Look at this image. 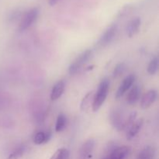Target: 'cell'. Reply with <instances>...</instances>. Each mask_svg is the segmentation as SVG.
<instances>
[{
    "label": "cell",
    "instance_id": "cell-5",
    "mask_svg": "<svg viewBox=\"0 0 159 159\" xmlns=\"http://www.w3.org/2000/svg\"><path fill=\"white\" fill-rule=\"evenodd\" d=\"M95 146H96V141L93 138H89L86 140L82 144L80 148V159H92L93 156Z\"/></svg>",
    "mask_w": 159,
    "mask_h": 159
},
{
    "label": "cell",
    "instance_id": "cell-1",
    "mask_svg": "<svg viewBox=\"0 0 159 159\" xmlns=\"http://www.w3.org/2000/svg\"><path fill=\"white\" fill-rule=\"evenodd\" d=\"M110 80L107 78H104L100 82L96 94L93 96V101L92 104L93 112H97L105 102L110 90Z\"/></svg>",
    "mask_w": 159,
    "mask_h": 159
},
{
    "label": "cell",
    "instance_id": "cell-4",
    "mask_svg": "<svg viewBox=\"0 0 159 159\" xmlns=\"http://www.w3.org/2000/svg\"><path fill=\"white\" fill-rule=\"evenodd\" d=\"M116 32H117V25L115 23L110 25L106 30L105 32L102 34L99 42H98V45L99 47H105L108 45L114 39Z\"/></svg>",
    "mask_w": 159,
    "mask_h": 159
},
{
    "label": "cell",
    "instance_id": "cell-10",
    "mask_svg": "<svg viewBox=\"0 0 159 159\" xmlns=\"http://www.w3.org/2000/svg\"><path fill=\"white\" fill-rule=\"evenodd\" d=\"M141 94V89L138 85H132L127 96V102L130 105H134L140 99Z\"/></svg>",
    "mask_w": 159,
    "mask_h": 159
},
{
    "label": "cell",
    "instance_id": "cell-9",
    "mask_svg": "<svg viewBox=\"0 0 159 159\" xmlns=\"http://www.w3.org/2000/svg\"><path fill=\"white\" fill-rule=\"evenodd\" d=\"M143 124H144V120H143V118H140V119L136 120L128 127L127 131V139L128 141H130L138 135V134L139 133L141 127H142Z\"/></svg>",
    "mask_w": 159,
    "mask_h": 159
},
{
    "label": "cell",
    "instance_id": "cell-12",
    "mask_svg": "<svg viewBox=\"0 0 159 159\" xmlns=\"http://www.w3.org/2000/svg\"><path fill=\"white\" fill-rule=\"evenodd\" d=\"M65 89V83L63 80H60L54 85L51 93V99L54 101L58 99L63 95Z\"/></svg>",
    "mask_w": 159,
    "mask_h": 159
},
{
    "label": "cell",
    "instance_id": "cell-6",
    "mask_svg": "<svg viewBox=\"0 0 159 159\" xmlns=\"http://www.w3.org/2000/svg\"><path fill=\"white\" fill-rule=\"evenodd\" d=\"M135 77L134 75L130 74L129 75H127L125 79L123 80V82H121L119 88H118L117 91L116 92V95H115V98L116 99H120V97H122L130 88H131L132 85H134L135 82Z\"/></svg>",
    "mask_w": 159,
    "mask_h": 159
},
{
    "label": "cell",
    "instance_id": "cell-13",
    "mask_svg": "<svg viewBox=\"0 0 159 159\" xmlns=\"http://www.w3.org/2000/svg\"><path fill=\"white\" fill-rule=\"evenodd\" d=\"M51 133L50 131H38L33 137V141L37 145H40V144H46L47 142H48L50 139H51Z\"/></svg>",
    "mask_w": 159,
    "mask_h": 159
},
{
    "label": "cell",
    "instance_id": "cell-21",
    "mask_svg": "<svg viewBox=\"0 0 159 159\" xmlns=\"http://www.w3.org/2000/svg\"><path fill=\"white\" fill-rule=\"evenodd\" d=\"M132 9V7L130 5H127L126 6H124L122 9H121L120 12H119V16H125L127 14L129 13L130 10Z\"/></svg>",
    "mask_w": 159,
    "mask_h": 159
},
{
    "label": "cell",
    "instance_id": "cell-20",
    "mask_svg": "<svg viewBox=\"0 0 159 159\" xmlns=\"http://www.w3.org/2000/svg\"><path fill=\"white\" fill-rule=\"evenodd\" d=\"M126 65L124 63H119L115 66L114 70L113 71V78H118L125 71Z\"/></svg>",
    "mask_w": 159,
    "mask_h": 159
},
{
    "label": "cell",
    "instance_id": "cell-7",
    "mask_svg": "<svg viewBox=\"0 0 159 159\" xmlns=\"http://www.w3.org/2000/svg\"><path fill=\"white\" fill-rule=\"evenodd\" d=\"M130 152V148L127 146L115 147L109 152L107 156L102 159H126Z\"/></svg>",
    "mask_w": 159,
    "mask_h": 159
},
{
    "label": "cell",
    "instance_id": "cell-11",
    "mask_svg": "<svg viewBox=\"0 0 159 159\" xmlns=\"http://www.w3.org/2000/svg\"><path fill=\"white\" fill-rule=\"evenodd\" d=\"M141 20L139 17L133 19L128 23L127 26V34L129 37H133L139 32L140 27H141Z\"/></svg>",
    "mask_w": 159,
    "mask_h": 159
},
{
    "label": "cell",
    "instance_id": "cell-15",
    "mask_svg": "<svg viewBox=\"0 0 159 159\" xmlns=\"http://www.w3.org/2000/svg\"><path fill=\"white\" fill-rule=\"evenodd\" d=\"M93 101V92H89L87 93L81 102V110L82 111H87L89 110L92 106L91 101Z\"/></svg>",
    "mask_w": 159,
    "mask_h": 159
},
{
    "label": "cell",
    "instance_id": "cell-17",
    "mask_svg": "<svg viewBox=\"0 0 159 159\" xmlns=\"http://www.w3.org/2000/svg\"><path fill=\"white\" fill-rule=\"evenodd\" d=\"M70 152L66 148L57 149L50 159H68Z\"/></svg>",
    "mask_w": 159,
    "mask_h": 159
},
{
    "label": "cell",
    "instance_id": "cell-3",
    "mask_svg": "<svg viewBox=\"0 0 159 159\" xmlns=\"http://www.w3.org/2000/svg\"><path fill=\"white\" fill-rule=\"evenodd\" d=\"M93 54V51L92 50L88 49L86 51H83L81 54H79L75 60L70 65L69 68H68V71L71 75H75L79 71L82 66L85 65L92 57Z\"/></svg>",
    "mask_w": 159,
    "mask_h": 159
},
{
    "label": "cell",
    "instance_id": "cell-8",
    "mask_svg": "<svg viewBox=\"0 0 159 159\" xmlns=\"http://www.w3.org/2000/svg\"><path fill=\"white\" fill-rule=\"evenodd\" d=\"M157 97H158V93L156 90L151 89L148 91L141 98V103H140L141 108L144 110L149 108L156 101Z\"/></svg>",
    "mask_w": 159,
    "mask_h": 159
},
{
    "label": "cell",
    "instance_id": "cell-19",
    "mask_svg": "<svg viewBox=\"0 0 159 159\" xmlns=\"http://www.w3.org/2000/svg\"><path fill=\"white\" fill-rule=\"evenodd\" d=\"M25 152H26V148L24 146H20L17 148L16 149L13 151L9 156L6 158V159H20L23 156Z\"/></svg>",
    "mask_w": 159,
    "mask_h": 159
},
{
    "label": "cell",
    "instance_id": "cell-16",
    "mask_svg": "<svg viewBox=\"0 0 159 159\" xmlns=\"http://www.w3.org/2000/svg\"><path fill=\"white\" fill-rule=\"evenodd\" d=\"M67 125V117L63 113H60L57 116V121L55 124V131L56 132H61L65 130V127Z\"/></svg>",
    "mask_w": 159,
    "mask_h": 159
},
{
    "label": "cell",
    "instance_id": "cell-22",
    "mask_svg": "<svg viewBox=\"0 0 159 159\" xmlns=\"http://www.w3.org/2000/svg\"><path fill=\"white\" fill-rule=\"evenodd\" d=\"M59 0H48V3H49L50 6H54V5L57 4V2H58Z\"/></svg>",
    "mask_w": 159,
    "mask_h": 159
},
{
    "label": "cell",
    "instance_id": "cell-18",
    "mask_svg": "<svg viewBox=\"0 0 159 159\" xmlns=\"http://www.w3.org/2000/svg\"><path fill=\"white\" fill-rule=\"evenodd\" d=\"M148 72L151 75H154L158 72V58L157 57H154L153 59L151 60L149 62L148 65Z\"/></svg>",
    "mask_w": 159,
    "mask_h": 159
},
{
    "label": "cell",
    "instance_id": "cell-14",
    "mask_svg": "<svg viewBox=\"0 0 159 159\" xmlns=\"http://www.w3.org/2000/svg\"><path fill=\"white\" fill-rule=\"evenodd\" d=\"M155 155V150L152 146H147L138 154V159H154Z\"/></svg>",
    "mask_w": 159,
    "mask_h": 159
},
{
    "label": "cell",
    "instance_id": "cell-2",
    "mask_svg": "<svg viewBox=\"0 0 159 159\" xmlns=\"http://www.w3.org/2000/svg\"><path fill=\"white\" fill-rule=\"evenodd\" d=\"M39 13H40V10H39V8L37 7H34L27 11L23 16V17L20 20V23H19V32H23V31L29 29L34 24V22L37 20Z\"/></svg>",
    "mask_w": 159,
    "mask_h": 159
}]
</instances>
